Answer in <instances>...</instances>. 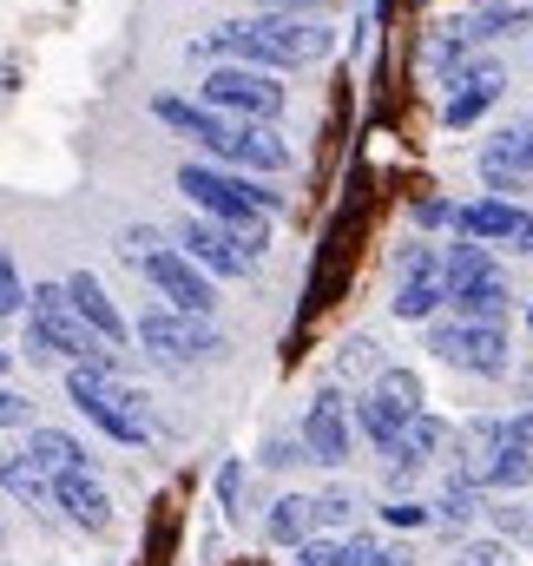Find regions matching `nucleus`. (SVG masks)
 <instances>
[{
	"instance_id": "32",
	"label": "nucleus",
	"mask_w": 533,
	"mask_h": 566,
	"mask_svg": "<svg viewBox=\"0 0 533 566\" xmlns=\"http://www.w3.org/2000/svg\"><path fill=\"white\" fill-rule=\"evenodd\" d=\"M27 303V283H20V271H13V258L0 251V316H13Z\"/></svg>"
},
{
	"instance_id": "37",
	"label": "nucleus",
	"mask_w": 533,
	"mask_h": 566,
	"mask_svg": "<svg viewBox=\"0 0 533 566\" xmlns=\"http://www.w3.org/2000/svg\"><path fill=\"white\" fill-rule=\"evenodd\" d=\"M27 422V396H13L7 382H0V428H20Z\"/></svg>"
},
{
	"instance_id": "6",
	"label": "nucleus",
	"mask_w": 533,
	"mask_h": 566,
	"mask_svg": "<svg viewBox=\"0 0 533 566\" xmlns=\"http://www.w3.org/2000/svg\"><path fill=\"white\" fill-rule=\"evenodd\" d=\"M138 343L165 363H211L224 356V336L205 316H178V310H145L138 316Z\"/></svg>"
},
{
	"instance_id": "36",
	"label": "nucleus",
	"mask_w": 533,
	"mask_h": 566,
	"mask_svg": "<svg viewBox=\"0 0 533 566\" xmlns=\"http://www.w3.org/2000/svg\"><path fill=\"white\" fill-rule=\"evenodd\" d=\"M461 566H508V547H494V541H474V547H461Z\"/></svg>"
},
{
	"instance_id": "27",
	"label": "nucleus",
	"mask_w": 533,
	"mask_h": 566,
	"mask_svg": "<svg viewBox=\"0 0 533 566\" xmlns=\"http://www.w3.org/2000/svg\"><path fill=\"white\" fill-rule=\"evenodd\" d=\"M441 310V277H415V283H396V316L401 323H421Z\"/></svg>"
},
{
	"instance_id": "29",
	"label": "nucleus",
	"mask_w": 533,
	"mask_h": 566,
	"mask_svg": "<svg viewBox=\"0 0 533 566\" xmlns=\"http://www.w3.org/2000/svg\"><path fill=\"white\" fill-rule=\"evenodd\" d=\"M0 481H7V488H13L20 501H46V494H53V481H46V474H40V468H33L27 454H7V468H0Z\"/></svg>"
},
{
	"instance_id": "13",
	"label": "nucleus",
	"mask_w": 533,
	"mask_h": 566,
	"mask_svg": "<svg viewBox=\"0 0 533 566\" xmlns=\"http://www.w3.org/2000/svg\"><path fill=\"white\" fill-rule=\"evenodd\" d=\"M53 501L66 507V521H80V527H113V501H106V488L93 481V468H73V474H53Z\"/></svg>"
},
{
	"instance_id": "33",
	"label": "nucleus",
	"mask_w": 533,
	"mask_h": 566,
	"mask_svg": "<svg viewBox=\"0 0 533 566\" xmlns=\"http://www.w3.org/2000/svg\"><path fill=\"white\" fill-rule=\"evenodd\" d=\"M396 277H401V283H415V277H435V251H428V244H408V251L396 258Z\"/></svg>"
},
{
	"instance_id": "19",
	"label": "nucleus",
	"mask_w": 533,
	"mask_h": 566,
	"mask_svg": "<svg viewBox=\"0 0 533 566\" xmlns=\"http://www.w3.org/2000/svg\"><path fill=\"white\" fill-rule=\"evenodd\" d=\"M435 277H441V296L448 290H468V283H481V277H494V258H488V244H448V258L435 264Z\"/></svg>"
},
{
	"instance_id": "21",
	"label": "nucleus",
	"mask_w": 533,
	"mask_h": 566,
	"mask_svg": "<svg viewBox=\"0 0 533 566\" xmlns=\"http://www.w3.org/2000/svg\"><path fill=\"white\" fill-rule=\"evenodd\" d=\"M468 46H474V40H468V20H454V27L441 20V27H428V46H421V53H428V66H435V73H448V80H454V73H461V60H468Z\"/></svg>"
},
{
	"instance_id": "43",
	"label": "nucleus",
	"mask_w": 533,
	"mask_h": 566,
	"mask_svg": "<svg viewBox=\"0 0 533 566\" xmlns=\"http://www.w3.org/2000/svg\"><path fill=\"white\" fill-rule=\"evenodd\" d=\"M527 541H533V514H527Z\"/></svg>"
},
{
	"instance_id": "11",
	"label": "nucleus",
	"mask_w": 533,
	"mask_h": 566,
	"mask_svg": "<svg viewBox=\"0 0 533 566\" xmlns=\"http://www.w3.org/2000/svg\"><path fill=\"white\" fill-rule=\"evenodd\" d=\"M60 290H66L73 316H80V323H86V329H93L106 349H119V343H126V316L113 310V296L100 290V277H93V271H73V277L60 283Z\"/></svg>"
},
{
	"instance_id": "35",
	"label": "nucleus",
	"mask_w": 533,
	"mask_h": 566,
	"mask_svg": "<svg viewBox=\"0 0 533 566\" xmlns=\"http://www.w3.org/2000/svg\"><path fill=\"white\" fill-rule=\"evenodd\" d=\"M349 507H356L349 494H323V501H310V514H316V527H343V521H349Z\"/></svg>"
},
{
	"instance_id": "24",
	"label": "nucleus",
	"mask_w": 533,
	"mask_h": 566,
	"mask_svg": "<svg viewBox=\"0 0 533 566\" xmlns=\"http://www.w3.org/2000/svg\"><path fill=\"white\" fill-rule=\"evenodd\" d=\"M376 402H383V409H396L401 422H408V416H421V376H415V369H383Z\"/></svg>"
},
{
	"instance_id": "23",
	"label": "nucleus",
	"mask_w": 533,
	"mask_h": 566,
	"mask_svg": "<svg viewBox=\"0 0 533 566\" xmlns=\"http://www.w3.org/2000/svg\"><path fill=\"white\" fill-rule=\"evenodd\" d=\"M521 27H527V0H488L468 20V40H501V33H521Z\"/></svg>"
},
{
	"instance_id": "2",
	"label": "nucleus",
	"mask_w": 533,
	"mask_h": 566,
	"mask_svg": "<svg viewBox=\"0 0 533 566\" xmlns=\"http://www.w3.org/2000/svg\"><path fill=\"white\" fill-rule=\"evenodd\" d=\"M27 303H33V329L27 336H40L46 343V356H66V363H86V369H113L119 356L73 316V303H66V290L60 283H33L27 290Z\"/></svg>"
},
{
	"instance_id": "15",
	"label": "nucleus",
	"mask_w": 533,
	"mask_h": 566,
	"mask_svg": "<svg viewBox=\"0 0 533 566\" xmlns=\"http://www.w3.org/2000/svg\"><path fill=\"white\" fill-rule=\"evenodd\" d=\"M151 119H165L171 133H185V139H198L205 151H224L231 139V119H218V113H205V106H191V99H151Z\"/></svg>"
},
{
	"instance_id": "5",
	"label": "nucleus",
	"mask_w": 533,
	"mask_h": 566,
	"mask_svg": "<svg viewBox=\"0 0 533 566\" xmlns=\"http://www.w3.org/2000/svg\"><path fill=\"white\" fill-rule=\"evenodd\" d=\"M428 349L468 376H508L514 349H508V329L501 323H435L428 329Z\"/></svg>"
},
{
	"instance_id": "42",
	"label": "nucleus",
	"mask_w": 533,
	"mask_h": 566,
	"mask_svg": "<svg viewBox=\"0 0 533 566\" xmlns=\"http://www.w3.org/2000/svg\"><path fill=\"white\" fill-rule=\"evenodd\" d=\"M264 7H323V0H264Z\"/></svg>"
},
{
	"instance_id": "8",
	"label": "nucleus",
	"mask_w": 533,
	"mask_h": 566,
	"mask_svg": "<svg viewBox=\"0 0 533 566\" xmlns=\"http://www.w3.org/2000/svg\"><path fill=\"white\" fill-rule=\"evenodd\" d=\"M145 277H151L158 296H171L178 316H211V303H218L211 277H205L185 251H158V258H145Z\"/></svg>"
},
{
	"instance_id": "28",
	"label": "nucleus",
	"mask_w": 533,
	"mask_h": 566,
	"mask_svg": "<svg viewBox=\"0 0 533 566\" xmlns=\"http://www.w3.org/2000/svg\"><path fill=\"white\" fill-rule=\"evenodd\" d=\"M527 481H533V448L508 441V448L494 454V468H488V481H481V488H527Z\"/></svg>"
},
{
	"instance_id": "41",
	"label": "nucleus",
	"mask_w": 533,
	"mask_h": 566,
	"mask_svg": "<svg viewBox=\"0 0 533 566\" xmlns=\"http://www.w3.org/2000/svg\"><path fill=\"white\" fill-rule=\"evenodd\" d=\"M508 441H521V448H533V409L521 416V422H508Z\"/></svg>"
},
{
	"instance_id": "7",
	"label": "nucleus",
	"mask_w": 533,
	"mask_h": 566,
	"mask_svg": "<svg viewBox=\"0 0 533 566\" xmlns=\"http://www.w3.org/2000/svg\"><path fill=\"white\" fill-rule=\"evenodd\" d=\"M454 231H461L468 244H508V251H527L533 258V211L508 205V198L461 205V211H454Z\"/></svg>"
},
{
	"instance_id": "17",
	"label": "nucleus",
	"mask_w": 533,
	"mask_h": 566,
	"mask_svg": "<svg viewBox=\"0 0 533 566\" xmlns=\"http://www.w3.org/2000/svg\"><path fill=\"white\" fill-rule=\"evenodd\" d=\"M441 303H454V323H508V310H514V296H508V277L494 271V277L468 283V290H448Z\"/></svg>"
},
{
	"instance_id": "30",
	"label": "nucleus",
	"mask_w": 533,
	"mask_h": 566,
	"mask_svg": "<svg viewBox=\"0 0 533 566\" xmlns=\"http://www.w3.org/2000/svg\"><path fill=\"white\" fill-rule=\"evenodd\" d=\"M474 501H481V488H468V481H448V488H441V514H448V521H468Z\"/></svg>"
},
{
	"instance_id": "4",
	"label": "nucleus",
	"mask_w": 533,
	"mask_h": 566,
	"mask_svg": "<svg viewBox=\"0 0 533 566\" xmlns=\"http://www.w3.org/2000/svg\"><path fill=\"white\" fill-rule=\"evenodd\" d=\"M66 396H73L93 422L106 428L113 441H126V448L145 441V409H138L133 389H119V382H113V369H86V363H73V369H66Z\"/></svg>"
},
{
	"instance_id": "16",
	"label": "nucleus",
	"mask_w": 533,
	"mask_h": 566,
	"mask_svg": "<svg viewBox=\"0 0 533 566\" xmlns=\"http://www.w3.org/2000/svg\"><path fill=\"white\" fill-rule=\"evenodd\" d=\"M218 158L251 165V171H283V165H290V145L276 139L270 126H238V119H231V139H224V151H218Z\"/></svg>"
},
{
	"instance_id": "14",
	"label": "nucleus",
	"mask_w": 533,
	"mask_h": 566,
	"mask_svg": "<svg viewBox=\"0 0 533 566\" xmlns=\"http://www.w3.org/2000/svg\"><path fill=\"white\" fill-rule=\"evenodd\" d=\"M494 99H501V66H494V60L461 66V73H454V93H448V126H474Z\"/></svg>"
},
{
	"instance_id": "3",
	"label": "nucleus",
	"mask_w": 533,
	"mask_h": 566,
	"mask_svg": "<svg viewBox=\"0 0 533 566\" xmlns=\"http://www.w3.org/2000/svg\"><path fill=\"white\" fill-rule=\"evenodd\" d=\"M205 113H231L238 126H270L276 113H283V86H276V73L264 66H211V80H205Z\"/></svg>"
},
{
	"instance_id": "45",
	"label": "nucleus",
	"mask_w": 533,
	"mask_h": 566,
	"mask_svg": "<svg viewBox=\"0 0 533 566\" xmlns=\"http://www.w3.org/2000/svg\"><path fill=\"white\" fill-rule=\"evenodd\" d=\"M0 468H7V454H0Z\"/></svg>"
},
{
	"instance_id": "22",
	"label": "nucleus",
	"mask_w": 533,
	"mask_h": 566,
	"mask_svg": "<svg viewBox=\"0 0 533 566\" xmlns=\"http://www.w3.org/2000/svg\"><path fill=\"white\" fill-rule=\"evenodd\" d=\"M441 441H448V422H435V416L421 409V416H408V422H401V448H396V461H401V468H415V461H428V454H435Z\"/></svg>"
},
{
	"instance_id": "1",
	"label": "nucleus",
	"mask_w": 533,
	"mask_h": 566,
	"mask_svg": "<svg viewBox=\"0 0 533 566\" xmlns=\"http://www.w3.org/2000/svg\"><path fill=\"white\" fill-rule=\"evenodd\" d=\"M336 40H330V27H316V20H296V13H270V20H251V27H218V33H205L198 40V53H231L238 66H303V60H323Z\"/></svg>"
},
{
	"instance_id": "34",
	"label": "nucleus",
	"mask_w": 533,
	"mask_h": 566,
	"mask_svg": "<svg viewBox=\"0 0 533 566\" xmlns=\"http://www.w3.org/2000/svg\"><path fill=\"white\" fill-rule=\"evenodd\" d=\"M119 251H126V258H133V264H145V258H158V251H165V244H158V231H151V224H133V231H126V238H119Z\"/></svg>"
},
{
	"instance_id": "9",
	"label": "nucleus",
	"mask_w": 533,
	"mask_h": 566,
	"mask_svg": "<svg viewBox=\"0 0 533 566\" xmlns=\"http://www.w3.org/2000/svg\"><path fill=\"white\" fill-rule=\"evenodd\" d=\"M178 191H185L211 224H231L238 211H258V205H251V185L231 178V171H218V165H178Z\"/></svg>"
},
{
	"instance_id": "18",
	"label": "nucleus",
	"mask_w": 533,
	"mask_h": 566,
	"mask_svg": "<svg viewBox=\"0 0 533 566\" xmlns=\"http://www.w3.org/2000/svg\"><path fill=\"white\" fill-rule=\"evenodd\" d=\"M27 461L53 481V474H73V468H86V448L66 434V428H33L27 434Z\"/></svg>"
},
{
	"instance_id": "39",
	"label": "nucleus",
	"mask_w": 533,
	"mask_h": 566,
	"mask_svg": "<svg viewBox=\"0 0 533 566\" xmlns=\"http://www.w3.org/2000/svg\"><path fill=\"white\" fill-rule=\"evenodd\" d=\"M415 218H421V224H454V205H441V198H421V205H415Z\"/></svg>"
},
{
	"instance_id": "26",
	"label": "nucleus",
	"mask_w": 533,
	"mask_h": 566,
	"mask_svg": "<svg viewBox=\"0 0 533 566\" xmlns=\"http://www.w3.org/2000/svg\"><path fill=\"white\" fill-rule=\"evenodd\" d=\"M356 422H363V434H369L383 454H396V448H401V416H396V409H383L376 396H363V402H356Z\"/></svg>"
},
{
	"instance_id": "44",
	"label": "nucleus",
	"mask_w": 533,
	"mask_h": 566,
	"mask_svg": "<svg viewBox=\"0 0 533 566\" xmlns=\"http://www.w3.org/2000/svg\"><path fill=\"white\" fill-rule=\"evenodd\" d=\"M0 369H7V349H0Z\"/></svg>"
},
{
	"instance_id": "20",
	"label": "nucleus",
	"mask_w": 533,
	"mask_h": 566,
	"mask_svg": "<svg viewBox=\"0 0 533 566\" xmlns=\"http://www.w3.org/2000/svg\"><path fill=\"white\" fill-rule=\"evenodd\" d=\"M310 527H316V514H310V501H303V494H283V501L270 507V521H264V534L276 541V547H303V541H310Z\"/></svg>"
},
{
	"instance_id": "40",
	"label": "nucleus",
	"mask_w": 533,
	"mask_h": 566,
	"mask_svg": "<svg viewBox=\"0 0 533 566\" xmlns=\"http://www.w3.org/2000/svg\"><path fill=\"white\" fill-rule=\"evenodd\" d=\"M369 349H376V343H369V336H356V343L343 349V369H363V363H369Z\"/></svg>"
},
{
	"instance_id": "12",
	"label": "nucleus",
	"mask_w": 533,
	"mask_h": 566,
	"mask_svg": "<svg viewBox=\"0 0 533 566\" xmlns=\"http://www.w3.org/2000/svg\"><path fill=\"white\" fill-rule=\"evenodd\" d=\"M178 244H185V258H191L205 277H244V258H238V244L224 238V224H211V218H191V224L178 231Z\"/></svg>"
},
{
	"instance_id": "38",
	"label": "nucleus",
	"mask_w": 533,
	"mask_h": 566,
	"mask_svg": "<svg viewBox=\"0 0 533 566\" xmlns=\"http://www.w3.org/2000/svg\"><path fill=\"white\" fill-rule=\"evenodd\" d=\"M421 514H428V507H415V501H389V507H383L389 527H421Z\"/></svg>"
},
{
	"instance_id": "31",
	"label": "nucleus",
	"mask_w": 533,
	"mask_h": 566,
	"mask_svg": "<svg viewBox=\"0 0 533 566\" xmlns=\"http://www.w3.org/2000/svg\"><path fill=\"white\" fill-rule=\"evenodd\" d=\"M290 566H349V560H343V541H303Z\"/></svg>"
},
{
	"instance_id": "10",
	"label": "nucleus",
	"mask_w": 533,
	"mask_h": 566,
	"mask_svg": "<svg viewBox=\"0 0 533 566\" xmlns=\"http://www.w3.org/2000/svg\"><path fill=\"white\" fill-rule=\"evenodd\" d=\"M303 454L323 461V468H343L349 461V402L336 389H323L303 416Z\"/></svg>"
},
{
	"instance_id": "25",
	"label": "nucleus",
	"mask_w": 533,
	"mask_h": 566,
	"mask_svg": "<svg viewBox=\"0 0 533 566\" xmlns=\"http://www.w3.org/2000/svg\"><path fill=\"white\" fill-rule=\"evenodd\" d=\"M501 171H514V178H533V119H521V126H508L501 133V145L488 151Z\"/></svg>"
}]
</instances>
